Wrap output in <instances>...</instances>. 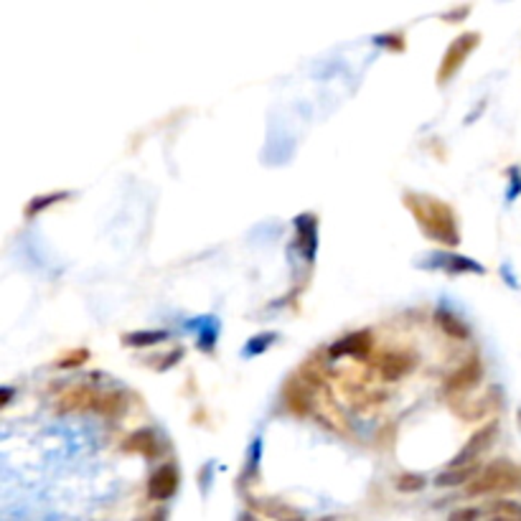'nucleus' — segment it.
Masks as SVG:
<instances>
[{"label":"nucleus","instance_id":"6","mask_svg":"<svg viewBox=\"0 0 521 521\" xmlns=\"http://www.w3.org/2000/svg\"><path fill=\"white\" fill-rule=\"evenodd\" d=\"M478 379H481V364H478V361H466L460 369L445 379V392H463V389H471L476 387Z\"/></svg>","mask_w":521,"mask_h":521},{"label":"nucleus","instance_id":"13","mask_svg":"<svg viewBox=\"0 0 521 521\" xmlns=\"http://www.w3.org/2000/svg\"><path fill=\"white\" fill-rule=\"evenodd\" d=\"M473 476H481L478 466H463V468H448V473H442L437 478V486H458V484H466Z\"/></svg>","mask_w":521,"mask_h":521},{"label":"nucleus","instance_id":"10","mask_svg":"<svg viewBox=\"0 0 521 521\" xmlns=\"http://www.w3.org/2000/svg\"><path fill=\"white\" fill-rule=\"evenodd\" d=\"M371 346V336L367 331H359V334H351V336H346L343 341H338L336 346L331 349L334 356L338 353H356V356H361V353L369 351Z\"/></svg>","mask_w":521,"mask_h":521},{"label":"nucleus","instance_id":"15","mask_svg":"<svg viewBox=\"0 0 521 521\" xmlns=\"http://www.w3.org/2000/svg\"><path fill=\"white\" fill-rule=\"evenodd\" d=\"M169 336L166 331H148V334H130V336L125 338L130 346H151V343H158V341H163V338Z\"/></svg>","mask_w":521,"mask_h":521},{"label":"nucleus","instance_id":"5","mask_svg":"<svg viewBox=\"0 0 521 521\" xmlns=\"http://www.w3.org/2000/svg\"><path fill=\"white\" fill-rule=\"evenodd\" d=\"M178 488V473L173 466H163L158 471L153 473L151 481H148V496L155 499V501H163V499H170Z\"/></svg>","mask_w":521,"mask_h":521},{"label":"nucleus","instance_id":"4","mask_svg":"<svg viewBox=\"0 0 521 521\" xmlns=\"http://www.w3.org/2000/svg\"><path fill=\"white\" fill-rule=\"evenodd\" d=\"M496 433H499V427H496V422H491V425H486V427H481L476 435L466 442V448L460 451V455L455 458L453 463H451V468H463V466H473V458L481 453L484 448H488V442L496 437Z\"/></svg>","mask_w":521,"mask_h":521},{"label":"nucleus","instance_id":"11","mask_svg":"<svg viewBox=\"0 0 521 521\" xmlns=\"http://www.w3.org/2000/svg\"><path fill=\"white\" fill-rule=\"evenodd\" d=\"M125 448L128 451H137V453L143 455H155L158 453V440H155L151 430H137V433H133L125 440Z\"/></svg>","mask_w":521,"mask_h":521},{"label":"nucleus","instance_id":"14","mask_svg":"<svg viewBox=\"0 0 521 521\" xmlns=\"http://www.w3.org/2000/svg\"><path fill=\"white\" fill-rule=\"evenodd\" d=\"M435 320L440 323V328L448 334V336H453V338H468V326H463L460 320L458 318H453L451 313H445V310H440L435 316Z\"/></svg>","mask_w":521,"mask_h":521},{"label":"nucleus","instance_id":"2","mask_svg":"<svg viewBox=\"0 0 521 521\" xmlns=\"http://www.w3.org/2000/svg\"><path fill=\"white\" fill-rule=\"evenodd\" d=\"M511 491H521V468L509 463V460H496L488 468L481 471V476L473 478V484L468 486L471 496H481V493H511Z\"/></svg>","mask_w":521,"mask_h":521},{"label":"nucleus","instance_id":"17","mask_svg":"<svg viewBox=\"0 0 521 521\" xmlns=\"http://www.w3.org/2000/svg\"><path fill=\"white\" fill-rule=\"evenodd\" d=\"M59 199H64V194H51V196H44V199H34L31 206H29V217H34L38 209H46L51 202H59Z\"/></svg>","mask_w":521,"mask_h":521},{"label":"nucleus","instance_id":"3","mask_svg":"<svg viewBox=\"0 0 521 521\" xmlns=\"http://www.w3.org/2000/svg\"><path fill=\"white\" fill-rule=\"evenodd\" d=\"M476 44H478V34L460 36L453 46L445 51V56H442V64H440V71H437V79H440V82H442V79H448L455 69L463 64V59L471 54V49H476Z\"/></svg>","mask_w":521,"mask_h":521},{"label":"nucleus","instance_id":"8","mask_svg":"<svg viewBox=\"0 0 521 521\" xmlns=\"http://www.w3.org/2000/svg\"><path fill=\"white\" fill-rule=\"evenodd\" d=\"M305 387H308V385H298L295 379L285 387V402L295 415H308V412H310L313 400H310V392Z\"/></svg>","mask_w":521,"mask_h":521},{"label":"nucleus","instance_id":"7","mask_svg":"<svg viewBox=\"0 0 521 521\" xmlns=\"http://www.w3.org/2000/svg\"><path fill=\"white\" fill-rule=\"evenodd\" d=\"M97 402V394L92 392V389L87 387H71L69 392L62 394V400H59V409H89V407H95Z\"/></svg>","mask_w":521,"mask_h":521},{"label":"nucleus","instance_id":"19","mask_svg":"<svg viewBox=\"0 0 521 521\" xmlns=\"http://www.w3.org/2000/svg\"><path fill=\"white\" fill-rule=\"evenodd\" d=\"M478 519V511L476 509H466V511H458L451 517V521H476Z\"/></svg>","mask_w":521,"mask_h":521},{"label":"nucleus","instance_id":"12","mask_svg":"<svg viewBox=\"0 0 521 521\" xmlns=\"http://www.w3.org/2000/svg\"><path fill=\"white\" fill-rule=\"evenodd\" d=\"M95 409L104 415V418H115L125 409V397L120 392H104V394H97V402H95Z\"/></svg>","mask_w":521,"mask_h":521},{"label":"nucleus","instance_id":"16","mask_svg":"<svg viewBox=\"0 0 521 521\" xmlns=\"http://www.w3.org/2000/svg\"><path fill=\"white\" fill-rule=\"evenodd\" d=\"M397 486H400V491H420V488H425V478H422V476L407 473V476H402V478L397 481Z\"/></svg>","mask_w":521,"mask_h":521},{"label":"nucleus","instance_id":"9","mask_svg":"<svg viewBox=\"0 0 521 521\" xmlns=\"http://www.w3.org/2000/svg\"><path fill=\"white\" fill-rule=\"evenodd\" d=\"M412 361L404 356V353L400 351H389L382 356V361H379V367H382V374H385V379L387 382H394V379H400V376H404L407 371L412 369L409 367Z\"/></svg>","mask_w":521,"mask_h":521},{"label":"nucleus","instance_id":"1","mask_svg":"<svg viewBox=\"0 0 521 521\" xmlns=\"http://www.w3.org/2000/svg\"><path fill=\"white\" fill-rule=\"evenodd\" d=\"M409 206H412L415 217L422 221L427 235L445 242V244H458L455 219L445 203L435 202V199H425V196H409Z\"/></svg>","mask_w":521,"mask_h":521},{"label":"nucleus","instance_id":"18","mask_svg":"<svg viewBox=\"0 0 521 521\" xmlns=\"http://www.w3.org/2000/svg\"><path fill=\"white\" fill-rule=\"evenodd\" d=\"M82 361H87V351H74L69 353L67 359H62L59 367H62V369H71V367H77V364H82Z\"/></svg>","mask_w":521,"mask_h":521}]
</instances>
